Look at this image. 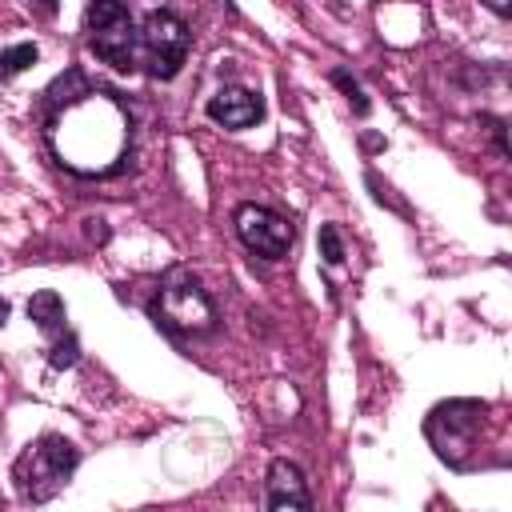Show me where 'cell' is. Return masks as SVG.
<instances>
[{
	"instance_id": "1",
	"label": "cell",
	"mask_w": 512,
	"mask_h": 512,
	"mask_svg": "<svg viewBox=\"0 0 512 512\" xmlns=\"http://www.w3.org/2000/svg\"><path fill=\"white\" fill-rule=\"evenodd\" d=\"M52 148L72 172H112L128 152V112L112 96L84 88L56 112Z\"/></svg>"
},
{
	"instance_id": "2",
	"label": "cell",
	"mask_w": 512,
	"mask_h": 512,
	"mask_svg": "<svg viewBox=\"0 0 512 512\" xmlns=\"http://www.w3.org/2000/svg\"><path fill=\"white\" fill-rule=\"evenodd\" d=\"M76 464H80V452H76L72 440H64V436H40V440H32L16 456V464H12V480H16L20 500H28V504L52 500L68 484V476L76 472Z\"/></svg>"
},
{
	"instance_id": "3",
	"label": "cell",
	"mask_w": 512,
	"mask_h": 512,
	"mask_svg": "<svg viewBox=\"0 0 512 512\" xmlns=\"http://www.w3.org/2000/svg\"><path fill=\"white\" fill-rule=\"evenodd\" d=\"M148 312H152V320H156L164 332H172V336H200V332H208V328L216 324V308H212L208 292L200 288L196 276H188V272H180V268L160 280V288H156Z\"/></svg>"
},
{
	"instance_id": "4",
	"label": "cell",
	"mask_w": 512,
	"mask_h": 512,
	"mask_svg": "<svg viewBox=\"0 0 512 512\" xmlns=\"http://www.w3.org/2000/svg\"><path fill=\"white\" fill-rule=\"evenodd\" d=\"M484 416H488V404L484 400H448V404H436L424 432L436 448L440 460L448 464H468L476 440H480V428H484Z\"/></svg>"
},
{
	"instance_id": "5",
	"label": "cell",
	"mask_w": 512,
	"mask_h": 512,
	"mask_svg": "<svg viewBox=\"0 0 512 512\" xmlns=\"http://www.w3.org/2000/svg\"><path fill=\"white\" fill-rule=\"evenodd\" d=\"M136 52L148 76L172 80L188 60V24L168 8L148 12L144 24L136 28Z\"/></svg>"
},
{
	"instance_id": "6",
	"label": "cell",
	"mask_w": 512,
	"mask_h": 512,
	"mask_svg": "<svg viewBox=\"0 0 512 512\" xmlns=\"http://www.w3.org/2000/svg\"><path fill=\"white\" fill-rule=\"evenodd\" d=\"M84 24H88V44L104 64L120 72L136 68V24L120 0H92Z\"/></svg>"
},
{
	"instance_id": "7",
	"label": "cell",
	"mask_w": 512,
	"mask_h": 512,
	"mask_svg": "<svg viewBox=\"0 0 512 512\" xmlns=\"http://www.w3.org/2000/svg\"><path fill=\"white\" fill-rule=\"evenodd\" d=\"M232 224H236V236L244 240V248L264 260H284L296 244L292 220H284L280 212H272L264 204H240L232 212Z\"/></svg>"
},
{
	"instance_id": "8",
	"label": "cell",
	"mask_w": 512,
	"mask_h": 512,
	"mask_svg": "<svg viewBox=\"0 0 512 512\" xmlns=\"http://www.w3.org/2000/svg\"><path fill=\"white\" fill-rule=\"evenodd\" d=\"M204 112H208V120H216L220 128L240 132V128H252V124L264 116V100H260L252 88L228 84V88H220L216 96H208Z\"/></svg>"
},
{
	"instance_id": "9",
	"label": "cell",
	"mask_w": 512,
	"mask_h": 512,
	"mask_svg": "<svg viewBox=\"0 0 512 512\" xmlns=\"http://www.w3.org/2000/svg\"><path fill=\"white\" fill-rule=\"evenodd\" d=\"M268 508H312L304 472L292 460H272L268 468Z\"/></svg>"
},
{
	"instance_id": "10",
	"label": "cell",
	"mask_w": 512,
	"mask_h": 512,
	"mask_svg": "<svg viewBox=\"0 0 512 512\" xmlns=\"http://www.w3.org/2000/svg\"><path fill=\"white\" fill-rule=\"evenodd\" d=\"M28 320L36 324V328H44V332H64V300L56 296V292H36L32 300H28Z\"/></svg>"
},
{
	"instance_id": "11",
	"label": "cell",
	"mask_w": 512,
	"mask_h": 512,
	"mask_svg": "<svg viewBox=\"0 0 512 512\" xmlns=\"http://www.w3.org/2000/svg\"><path fill=\"white\" fill-rule=\"evenodd\" d=\"M36 56H40L36 44H12V48H4V52H0V80H12L16 72L32 68Z\"/></svg>"
},
{
	"instance_id": "12",
	"label": "cell",
	"mask_w": 512,
	"mask_h": 512,
	"mask_svg": "<svg viewBox=\"0 0 512 512\" xmlns=\"http://www.w3.org/2000/svg\"><path fill=\"white\" fill-rule=\"evenodd\" d=\"M320 256H324V264H344V240H340V228L336 224H324L320 228Z\"/></svg>"
},
{
	"instance_id": "13",
	"label": "cell",
	"mask_w": 512,
	"mask_h": 512,
	"mask_svg": "<svg viewBox=\"0 0 512 512\" xmlns=\"http://www.w3.org/2000/svg\"><path fill=\"white\" fill-rule=\"evenodd\" d=\"M76 356H80V344H76V336H72V332H64V336L52 344L48 364H52V368H72V364H76Z\"/></svg>"
},
{
	"instance_id": "14",
	"label": "cell",
	"mask_w": 512,
	"mask_h": 512,
	"mask_svg": "<svg viewBox=\"0 0 512 512\" xmlns=\"http://www.w3.org/2000/svg\"><path fill=\"white\" fill-rule=\"evenodd\" d=\"M332 80H336V88H340V92L348 96V104L356 108V116H364V112H368V100H364L360 84H356V80H352V76H348L344 68H336V72H332Z\"/></svg>"
},
{
	"instance_id": "15",
	"label": "cell",
	"mask_w": 512,
	"mask_h": 512,
	"mask_svg": "<svg viewBox=\"0 0 512 512\" xmlns=\"http://www.w3.org/2000/svg\"><path fill=\"white\" fill-rule=\"evenodd\" d=\"M484 4H488L496 16H508V12H512V0H484Z\"/></svg>"
},
{
	"instance_id": "16",
	"label": "cell",
	"mask_w": 512,
	"mask_h": 512,
	"mask_svg": "<svg viewBox=\"0 0 512 512\" xmlns=\"http://www.w3.org/2000/svg\"><path fill=\"white\" fill-rule=\"evenodd\" d=\"M4 320H8V300L0 296V328H4Z\"/></svg>"
}]
</instances>
